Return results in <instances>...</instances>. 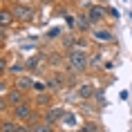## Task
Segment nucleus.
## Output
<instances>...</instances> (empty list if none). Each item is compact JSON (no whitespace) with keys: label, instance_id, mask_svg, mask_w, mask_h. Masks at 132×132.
<instances>
[{"label":"nucleus","instance_id":"f257e3e1","mask_svg":"<svg viewBox=\"0 0 132 132\" xmlns=\"http://www.w3.org/2000/svg\"><path fill=\"white\" fill-rule=\"evenodd\" d=\"M67 63L72 65V70H76V72L87 70L90 61H87V54H85L83 45H76V47H72V49H70V54H67Z\"/></svg>","mask_w":132,"mask_h":132},{"label":"nucleus","instance_id":"6e6552de","mask_svg":"<svg viewBox=\"0 0 132 132\" xmlns=\"http://www.w3.org/2000/svg\"><path fill=\"white\" fill-rule=\"evenodd\" d=\"M16 87L20 92H29V90H34V78L27 76V74H22V76L16 78Z\"/></svg>","mask_w":132,"mask_h":132},{"label":"nucleus","instance_id":"dca6fc26","mask_svg":"<svg viewBox=\"0 0 132 132\" xmlns=\"http://www.w3.org/2000/svg\"><path fill=\"white\" fill-rule=\"evenodd\" d=\"M5 72H7V61L0 56V76H5Z\"/></svg>","mask_w":132,"mask_h":132},{"label":"nucleus","instance_id":"4468645a","mask_svg":"<svg viewBox=\"0 0 132 132\" xmlns=\"http://www.w3.org/2000/svg\"><path fill=\"white\" fill-rule=\"evenodd\" d=\"M16 128H18V123L11 121V119H7V121L0 123V132H16Z\"/></svg>","mask_w":132,"mask_h":132},{"label":"nucleus","instance_id":"9b49d317","mask_svg":"<svg viewBox=\"0 0 132 132\" xmlns=\"http://www.w3.org/2000/svg\"><path fill=\"white\" fill-rule=\"evenodd\" d=\"M36 105H38V108H49V105H52V94H49V92H38Z\"/></svg>","mask_w":132,"mask_h":132},{"label":"nucleus","instance_id":"1a4fd4ad","mask_svg":"<svg viewBox=\"0 0 132 132\" xmlns=\"http://www.w3.org/2000/svg\"><path fill=\"white\" fill-rule=\"evenodd\" d=\"M92 36H94V40H98V43H110L112 38H114L110 29H94Z\"/></svg>","mask_w":132,"mask_h":132},{"label":"nucleus","instance_id":"aec40b11","mask_svg":"<svg viewBox=\"0 0 132 132\" xmlns=\"http://www.w3.org/2000/svg\"><path fill=\"white\" fill-rule=\"evenodd\" d=\"M16 132H29V128H27V125H18V128H16Z\"/></svg>","mask_w":132,"mask_h":132},{"label":"nucleus","instance_id":"f8f14e48","mask_svg":"<svg viewBox=\"0 0 132 132\" xmlns=\"http://www.w3.org/2000/svg\"><path fill=\"white\" fill-rule=\"evenodd\" d=\"M29 132H54V125L47 123V121H40V123H34V125H31Z\"/></svg>","mask_w":132,"mask_h":132},{"label":"nucleus","instance_id":"7ed1b4c3","mask_svg":"<svg viewBox=\"0 0 132 132\" xmlns=\"http://www.w3.org/2000/svg\"><path fill=\"white\" fill-rule=\"evenodd\" d=\"M31 114H34V108H31V103H27V101H22V103H18L14 108V119L16 121H29Z\"/></svg>","mask_w":132,"mask_h":132},{"label":"nucleus","instance_id":"4be33fe9","mask_svg":"<svg viewBox=\"0 0 132 132\" xmlns=\"http://www.w3.org/2000/svg\"><path fill=\"white\" fill-rule=\"evenodd\" d=\"M5 34H7V29H5V27H0V38H5Z\"/></svg>","mask_w":132,"mask_h":132},{"label":"nucleus","instance_id":"412c9836","mask_svg":"<svg viewBox=\"0 0 132 132\" xmlns=\"http://www.w3.org/2000/svg\"><path fill=\"white\" fill-rule=\"evenodd\" d=\"M9 87H7V83H5V81H0V92H7Z\"/></svg>","mask_w":132,"mask_h":132},{"label":"nucleus","instance_id":"ddd939ff","mask_svg":"<svg viewBox=\"0 0 132 132\" xmlns=\"http://www.w3.org/2000/svg\"><path fill=\"white\" fill-rule=\"evenodd\" d=\"M90 16H78L76 18V27L81 29V31H90Z\"/></svg>","mask_w":132,"mask_h":132},{"label":"nucleus","instance_id":"2eb2a0df","mask_svg":"<svg viewBox=\"0 0 132 132\" xmlns=\"http://www.w3.org/2000/svg\"><path fill=\"white\" fill-rule=\"evenodd\" d=\"M9 108V103H7V98H5V94H0V112H5Z\"/></svg>","mask_w":132,"mask_h":132},{"label":"nucleus","instance_id":"423d86ee","mask_svg":"<svg viewBox=\"0 0 132 132\" xmlns=\"http://www.w3.org/2000/svg\"><path fill=\"white\" fill-rule=\"evenodd\" d=\"M14 22H16V16H14L11 9H0V27L9 29Z\"/></svg>","mask_w":132,"mask_h":132},{"label":"nucleus","instance_id":"5701e85b","mask_svg":"<svg viewBox=\"0 0 132 132\" xmlns=\"http://www.w3.org/2000/svg\"><path fill=\"white\" fill-rule=\"evenodd\" d=\"M76 132H87V130H85V128H83V130H76Z\"/></svg>","mask_w":132,"mask_h":132},{"label":"nucleus","instance_id":"0eeeda50","mask_svg":"<svg viewBox=\"0 0 132 132\" xmlns=\"http://www.w3.org/2000/svg\"><path fill=\"white\" fill-rule=\"evenodd\" d=\"M87 16H90L92 22H103L105 20V9L101 7V5H92L90 11H87Z\"/></svg>","mask_w":132,"mask_h":132},{"label":"nucleus","instance_id":"9d476101","mask_svg":"<svg viewBox=\"0 0 132 132\" xmlns=\"http://www.w3.org/2000/svg\"><path fill=\"white\" fill-rule=\"evenodd\" d=\"M94 94V87H92L90 83H85V85H78L76 87V96L81 98V101H87V98Z\"/></svg>","mask_w":132,"mask_h":132},{"label":"nucleus","instance_id":"f3484780","mask_svg":"<svg viewBox=\"0 0 132 132\" xmlns=\"http://www.w3.org/2000/svg\"><path fill=\"white\" fill-rule=\"evenodd\" d=\"M74 121H76V119L72 117V114H65V117H63V123H67V125H74Z\"/></svg>","mask_w":132,"mask_h":132},{"label":"nucleus","instance_id":"39448f33","mask_svg":"<svg viewBox=\"0 0 132 132\" xmlns=\"http://www.w3.org/2000/svg\"><path fill=\"white\" fill-rule=\"evenodd\" d=\"M63 117H65V110L63 108H49L47 112H45V121L47 123H58V121H63Z\"/></svg>","mask_w":132,"mask_h":132},{"label":"nucleus","instance_id":"f03ea898","mask_svg":"<svg viewBox=\"0 0 132 132\" xmlns=\"http://www.w3.org/2000/svg\"><path fill=\"white\" fill-rule=\"evenodd\" d=\"M16 16V22H31L34 20V9L29 7V5H22V2H16L14 7H11Z\"/></svg>","mask_w":132,"mask_h":132},{"label":"nucleus","instance_id":"a211bd4d","mask_svg":"<svg viewBox=\"0 0 132 132\" xmlns=\"http://www.w3.org/2000/svg\"><path fill=\"white\" fill-rule=\"evenodd\" d=\"M34 90L36 92H45V85H43V83H34Z\"/></svg>","mask_w":132,"mask_h":132},{"label":"nucleus","instance_id":"6ab92c4d","mask_svg":"<svg viewBox=\"0 0 132 132\" xmlns=\"http://www.w3.org/2000/svg\"><path fill=\"white\" fill-rule=\"evenodd\" d=\"M85 130H87V132H98V128H96V125H85Z\"/></svg>","mask_w":132,"mask_h":132},{"label":"nucleus","instance_id":"20e7f679","mask_svg":"<svg viewBox=\"0 0 132 132\" xmlns=\"http://www.w3.org/2000/svg\"><path fill=\"white\" fill-rule=\"evenodd\" d=\"M5 98H7V103L11 105V108H16L18 103L25 101V92H20L18 87H14V90H7V92H5Z\"/></svg>","mask_w":132,"mask_h":132}]
</instances>
